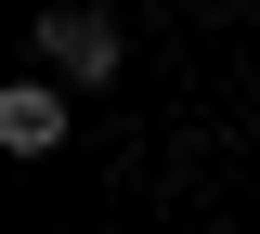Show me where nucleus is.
<instances>
[{"label": "nucleus", "mask_w": 260, "mask_h": 234, "mask_svg": "<svg viewBox=\"0 0 260 234\" xmlns=\"http://www.w3.org/2000/svg\"><path fill=\"white\" fill-rule=\"evenodd\" d=\"M26 39H39V65H52V78H78V91H104V78H117V52H130V39H117V13H91V0H52Z\"/></svg>", "instance_id": "1"}, {"label": "nucleus", "mask_w": 260, "mask_h": 234, "mask_svg": "<svg viewBox=\"0 0 260 234\" xmlns=\"http://www.w3.org/2000/svg\"><path fill=\"white\" fill-rule=\"evenodd\" d=\"M65 143V91L52 78H13V91H0V156H52Z\"/></svg>", "instance_id": "2"}]
</instances>
